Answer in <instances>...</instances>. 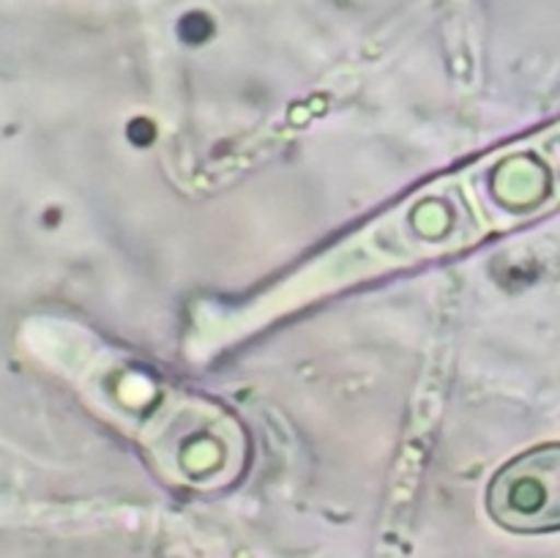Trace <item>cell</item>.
Returning <instances> with one entry per match:
<instances>
[{"label":"cell","instance_id":"obj_1","mask_svg":"<svg viewBox=\"0 0 560 558\" xmlns=\"http://www.w3.org/2000/svg\"><path fill=\"white\" fill-rule=\"evenodd\" d=\"M498 525L517 534L560 528V443L536 446L503 465L487 490Z\"/></svg>","mask_w":560,"mask_h":558},{"label":"cell","instance_id":"obj_2","mask_svg":"<svg viewBox=\"0 0 560 558\" xmlns=\"http://www.w3.org/2000/svg\"><path fill=\"white\" fill-rule=\"evenodd\" d=\"M558 175L539 153L525 151L503 159L495 170H487L485 200L501 217H534L552 200Z\"/></svg>","mask_w":560,"mask_h":558},{"label":"cell","instance_id":"obj_3","mask_svg":"<svg viewBox=\"0 0 560 558\" xmlns=\"http://www.w3.org/2000/svg\"><path fill=\"white\" fill-rule=\"evenodd\" d=\"M545 153H547V156H550L552 170H556L558 184H560V126H558V129H552V131H550V137H547V148H545Z\"/></svg>","mask_w":560,"mask_h":558}]
</instances>
